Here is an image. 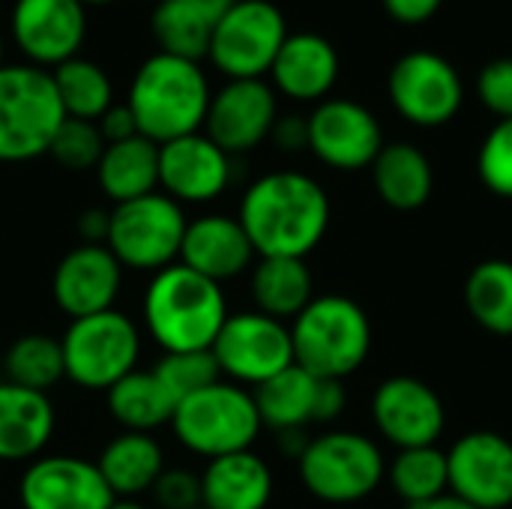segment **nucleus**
I'll use <instances>...</instances> for the list:
<instances>
[{"instance_id":"3c124183","label":"nucleus","mask_w":512,"mask_h":509,"mask_svg":"<svg viewBox=\"0 0 512 509\" xmlns=\"http://www.w3.org/2000/svg\"><path fill=\"white\" fill-rule=\"evenodd\" d=\"M3 51H6V45H3V33H0V66H3Z\"/></svg>"},{"instance_id":"ea45409f","label":"nucleus","mask_w":512,"mask_h":509,"mask_svg":"<svg viewBox=\"0 0 512 509\" xmlns=\"http://www.w3.org/2000/svg\"><path fill=\"white\" fill-rule=\"evenodd\" d=\"M150 492L162 509L201 507V477L186 468H165Z\"/></svg>"},{"instance_id":"a878e982","label":"nucleus","mask_w":512,"mask_h":509,"mask_svg":"<svg viewBox=\"0 0 512 509\" xmlns=\"http://www.w3.org/2000/svg\"><path fill=\"white\" fill-rule=\"evenodd\" d=\"M372 180L378 198L402 213L420 210L435 189V171L429 156L408 141L381 147V153L372 162Z\"/></svg>"},{"instance_id":"c85d7f7f","label":"nucleus","mask_w":512,"mask_h":509,"mask_svg":"<svg viewBox=\"0 0 512 509\" xmlns=\"http://www.w3.org/2000/svg\"><path fill=\"white\" fill-rule=\"evenodd\" d=\"M108 414L114 423L123 426V432H141L150 435L162 426H171L177 402L168 393V387L156 378V372H129L120 378L108 393Z\"/></svg>"},{"instance_id":"79ce46f5","label":"nucleus","mask_w":512,"mask_h":509,"mask_svg":"<svg viewBox=\"0 0 512 509\" xmlns=\"http://www.w3.org/2000/svg\"><path fill=\"white\" fill-rule=\"evenodd\" d=\"M348 405V393L342 381L318 378V393H315V423H333L342 417Z\"/></svg>"},{"instance_id":"09e8293b","label":"nucleus","mask_w":512,"mask_h":509,"mask_svg":"<svg viewBox=\"0 0 512 509\" xmlns=\"http://www.w3.org/2000/svg\"><path fill=\"white\" fill-rule=\"evenodd\" d=\"M108 509H144L138 501H114Z\"/></svg>"},{"instance_id":"58836bf2","label":"nucleus","mask_w":512,"mask_h":509,"mask_svg":"<svg viewBox=\"0 0 512 509\" xmlns=\"http://www.w3.org/2000/svg\"><path fill=\"white\" fill-rule=\"evenodd\" d=\"M477 96L492 114L512 120V57H501L483 66L477 78Z\"/></svg>"},{"instance_id":"5701e85b","label":"nucleus","mask_w":512,"mask_h":509,"mask_svg":"<svg viewBox=\"0 0 512 509\" xmlns=\"http://www.w3.org/2000/svg\"><path fill=\"white\" fill-rule=\"evenodd\" d=\"M54 405L48 393L0 384V462H33L54 435Z\"/></svg>"},{"instance_id":"dca6fc26","label":"nucleus","mask_w":512,"mask_h":509,"mask_svg":"<svg viewBox=\"0 0 512 509\" xmlns=\"http://www.w3.org/2000/svg\"><path fill=\"white\" fill-rule=\"evenodd\" d=\"M279 120L276 90L264 78L225 81L213 96L204 117V135L228 156L249 153L264 144Z\"/></svg>"},{"instance_id":"a211bd4d","label":"nucleus","mask_w":512,"mask_h":509,"mask_svg":"<svg viewBox=\"0 0 512 509\" xmlns=\"http://www.w3.org/2000/svg\"><path fill=\"white\" fill-rule=\"evenodd\" d=\"M21 509H108L117 498L96 462L81 456H39L18 483Z\"/></svg>"},{"instance_id":"6ab92c4d","label":"nucleus","mask_w":512,"mask_h":509,"mask_svg":"<svg viewBox=\"0 0 512 509\" xmlns=\"http://www.w3.org/2000/svg\"><path fill=\"white\" fill-rule=\"evenodd\" d=\"M231 174V156L204 132L159 144V189L180 207L216 201Z\"/></svg>"},{"instance_id":"4be33fe9","label":"nucleus","mask_w":512,"mask_h":509,"mask_svg":"<svg viewBox=\"0 0 512 509\" xmlns=\"http://www.w3.org/2000/svg\"><path fill=\"white\" fill-rule=\"evenodd\" d=\"M273 87L297 102H321L339 78V54L318 33H288L273 66Z\"/></svg>"},{"instance_id":"6e6552de","label":"nucleus","mask_w":512,"mask_h":509,"mask_svg":"<svg viewBox=\"0 0 512 509\" xmlns=\"http://www.w3.org/2000/svg\"><path fill=\"white\" fill-rule=\"evenodd\" d=\"M303 486L324 504H357L387 480L381 447L360 432H327L297 459Z\"/></svg>"},{"instance_id":"603ef678","label":"nucleus","mask_w":512,"mask_h":509,"mask_svg":"<svg viewBox=\"0 0 512 509\" xmlns=\"http://www.w3.org/2000/svg\"><path fill=\"white\" fill-rule=\"evenodd\" d=\"M198 509H204V507H198Z\"/></svg>"},{"instance_id":"a18cd8bd","label":"nucleus","mask_w":512,"mask_h":509,"mask_svg":"<svg viewBox=\"0 0 512 509\" xmlns=\"http://www.w3.org/2000/svg\"><path fill=\"white\" fill-rule=\"evenodd\" d=\"M78 234L84 243H99L105 246V237H108V210H84L81 219H78Z\"/></svg>"},{"instance_id":"f3484780","label":"nucleus","mask_w":512,"mask_h":509,"mask_svg":"<svg viewBox=\"0 0 512 509\" xmlns=\"http://www.w3.org/2000/svg\"><path fill=\"white\" fill-rule=\"evenodd\" d=\"M309 150L336 171L372 168L384 147L378 117L351 99H324L306 117Z\"/></svg>"},{"instance_id":"9d476101","label":"nucleus","mask_w":512,"mask_h":509,"mask_svg":"<svg viewBox=\"0 0 512 509\" xmlns=\"http://www.w3.org/2000/svg\"><path fill=\"white\" fill-rule=\"evenodd\" d=\"M288 39V24L270 0H237L213 27L207 60L228 78H264Z\"/></svg>"},{"instance_id":"de8ad7c7","label":"nucleus","mask_w":512,"mask_h":509,"mask_svg":"<svg viewBox=\"0 0 512 509\" xmlns=\"http://www.w3.org/2000/svg\"><path fill=\"white\" fill-rule=\"evenodd\" d=\"M408 509H477V507L447 492V495H441V498H435V501H429V504H423V507H408Z\"/></svg>"},{"instance_id":"8fccbe9b","label":"nucleus","mask_w":512,"mask_h":509,"mask_svg":"<svg viewBox=\"0 0 512 509\" xmlns=\"http://www.w3.org/2000/svg\"><path fill=\"white\" fill-rule=\"evenodd\" d=\"M84 6H108V3H117V0H81Z\"/></svg>"},{"instance_id":"aec40b11","label":"nucleus","mask_w":512,"mask_h":509,"mask_svg":"<svg viewBox=\"0 0 512 509\" xmlns=\"http://www.w3.org/2000/svg\"><path fill=\"white\" fill-rule=\"evenodd\" d=\"M120 285L123 267L108 252V246L81 243L60 258L51 279V294L57 309L69 315V321H75L114 309Z\"/></svg>"},{"instance_id":"1a4fd4ad","label":"nucleus","mask_w":512,"mask_h":509,"mask_svg":"<svg viewBox=\"0 0 512 509\" xmlns=\"http://www.w3.org/2000/svg\"><path fill=\"white\" fill-rule=\"evenodd\" d=\"M66 378L81 390H111L135 372L141 357V333L135 321L117 309L75 318L60 336Z\"/></svg>"},{"instance_id":"f03ea898","label":"nucleus","mask_w":512,"mask_h":509,"mask_svg":"<svg viewBox=\"0 0 512 509\" xmlns=\"http://www.w3.org/2000/svg\"><path fill=\"white\" fill-rule=\"evenodd\" d=\"M141 309L147 336L165 354L210 351L231 315L222 285L180 261L153 273Z\"/></svg>"},{"instance_id":"ddd939ff","label":"nucleus","mask_w":512,"mask_h":509,"mask_svg":"<svg viewBox=\"0 0 512 509\" xmlns=\"http://www.w3.org/2000/svg\"><path fill=\"white\" fill-rule=\"evenodd\" d=\"M87 36V6L81 0H15L9 39L30 66L54 69L78 57Z\"/></svg>"},{"instance_id":"7ed1b4c3","label":"nucleus","mask_w":512,"mask_h":509,"mask_svg":"<svg viewBox=\"0 0 512 509\" xmlns=\"http://www.w3.org/2000/svg\"><path fill=\"white\" fill-rule=\"evenodd\" d=\"M210 96L213 90L201 63L156 51L132 75L126 105L144 138L168 144L204 129Z\"/></svg>"},{"instance_id":"f257e3e1","label":"nucleus","mask_w":512,"mask_h":509,"mask_svg":"<svg viewBox=\"0 0 512 509\" xmlns=\"http://www.w3.org/2000/svg\"><path fill=\"white\" fill-rule=\"evenodd\" d=\"M258 258H306L330 228V198L318 180L300 171L258 177L237 213Z\"/></svg>"},{"instance_id":"cd10ccee","label":"nucleus","mask_w":512,"mask_h":509,"mask_svg":"<svg viewBox=\"0 0 512 509\" xmlns=\"http://www.w3.org/2000/svg\"><path fill=\"white\" fill-rule=\"evenodd\" d=\"M99 189L114 201H135L159 189V144L144 135L105 144V153L96 165Z\"/></svg>"},{"instance_id":"c03bdc74","label":"nucleus","mask_w":512,"mask_h":509,"mask_svg":"<svg viewBox=\"0 0 512 509\" xmlns=\"http://www.w3.org/2000/svg\"><path fill=\"white\" fill-rule=\"evenodd\" d=\"M270 138L282 147V150H303L309 147V126L306 117H279Z\"/></svg>"},{"instance_id":"72a5a7b5","label":"nucleus","mask_w":512,"mask_h":509,"mask_svg":"<svg viewBox=\"0 0 512 509\" xmlns=\"http://www.w3.org/2000/svg\"><path fill=\"white\" fill-rule=\"evenodd\" d=\"M213 21L186 6L183 0H159L150 15V30L162 54L201 63L210 51Z\"/></svg>"},{"instance_id":"20e7f679","label":"nucleus","mask_w":512,"mask_h":509,"mask_svg":"<svg viewBox=\"0 0 512 509\" xmlns=\"http://www.w3.org/2000/svg\"><path fill=\"white\" fill-rule=\"evenodd\" d=\"M291 345L300 369L315 378L345 381L372 354V321L357 300L324 294L291 321Z\"/></svg>"},{"instance_id":"37998d69","label":"nucleus","mask_w":512,"mask_h":509,"mask_svg":"<svg viewBox=\"0 0 512 509\" xmlns=\"http://www.w3.org/2000/svg\"><path fill=\"white\" fill-rule=\"evenodd\" d=\"M441 3L444 0H384V9L402 24H423L441 9Z\"/></svg>"},{"instance_id":"2f4dec72","label":"nucleus","mask_w":512,"mask_h":509,"mask_svg":"<svg viewBox=\"0 0 512 509\" xmlns=\"http://www.w3.org/2000/svg\"><path fill=\"white\" fill-rule=\"evenodd\" d=\"M51 78H54L57 99H60L66 117L96 123L114 105V84H111L108 72L81 54L54 66Z\"/></svg>"},{"instance_id":"4c0bfd02","label":"nucleus","mask_w":512,"mask_h":509,"mask_svg":"<svg viewBox=\"0 0 512 509\" xmlns=\"http://www.w3.org/2000/svg\"><path fill=\"white\" fill-rule=\"evenodd\" d=\"M477 174L492 195L512 198V120H498V126L483 138Z\"/></svg>"},{"instance_id":"393cba45","label":"nucleus","mask_w":512,"mask_h":509,"mask_svg":"<svg viewBox=\"0 0 512 509\" xmlns=\"http://www.w3.org/2000/svg\"><path fill=\"white\" fill-rule=\"evenodd\" d=\"M96 468L117 501H135L138 495L150 492L162 477L165 453L153 435L123 432L105 444L102 456L96 459Z\"/></svg>"},{"instance_id":"39448f33","label":"nucleus","mask_w":512,"mask_h":509,"mask_svg":"<svg viewBox=\"0 0 512 509\" xmlns=\"http://www.w3.org/2000/svg\"><path fill=\"white\" fill-rule=\"evenodd\" d=\"M66 120L48 69L30 63L0 66V162H30L48 153Z\"/></svg>"},{"instance_id":"c9c22d12","label":"nucleus","mask_w":512,"mask_h":509,"mask_svg":"<svg viewBox=\"0 0 512 509\" xmlns=\"http://www.w3.org/2000/svg\"><path fill=\"white\" fill-rule=\"evenodd\" d=\"M156 378L168 387L174 402L180 405L198 390H207L219 381V366L213 351H177V354H162V360L153 366Z\"/></svg>"},{"instance_id":"a19ab883","label":"nucleus","mask_w":512,"mask_h":509,"mask_svg":"<svg viewBox=\"0 0 512 509\" xmlns=\"http://www.w3.org/2000/svg\"><path fill=\"white\" fill-rule=\"evenodd\" d=\"M96 126H99L105 144H117V141H126V138L141 135V132H138V123H135V117H132V111H129L126 102H120V105L114 102V105L96 120Z\"/></svg>"},{"instance_id":"f704fd0d","label":"nucleus","mask_w":512,"mask_h":509,"mask_svg":"<svg viewBox=\"0 0 512 509\" xmlns=\"http://www.w3.org/2000/svg\"><path fill=\"white\" fill-rule=\"evenodd\" d=\"M3 369H6L9 384L27 387L36 393H48L57 381L66 378L60 339L45 336V333H27V336L15 339L6 351Z\"/></svg>"},{"instance_id":"49530a36","label":"nucleus","mask_w":512,"mask_h":509,"mask_svg":"<svg viewBox=\"0 0 512 509\" xmlns=\"http://www.w3.org/2000/svg\"><path fill=\"white\" fill-rule=\"evenodd\" d=\"M183 3H186V6H192L195 12H201L204 18H210V21L216 24V21L231 9L237 0H183Z\"/></svg>"},{"instance_id":"bb28decb","label":"nucleus","mask_w":512,"mask_h":509,"mask_svg":"<svg viewBox=\"0 0 512 509\" xmlns=\"http://www.w3.org/2000/svg\"><path fill=\"white\" fill-rule=\"evenodd\" d=\"M249 291L261 315L294 321L315 300V279L306 258H258Z\"/></svg>"},{"instance_id":"f8f14e48","label":"nucleus","mask_w":512,"mask_h":509,"mask_svg":"<svg viewBox=\"0 0 512 509\" xmlns=\"http://www.w3.org/2000/svg\"><path fill=\"white\" fill-rule=\"evenodd\" d=\"M390 99L396 111L423 129L450 123L465 99L456 66L435 51H411L390 69Z\"/></svg>"},{"instance_id":"7c9ffc66","label":"nucleus","mask_w":512,"mask_h":509,"mask_svg":"<svg viewBox=\"0 0 512 509\" xmlns=\"http://www.w3.org/2000/svg\"><path fill=\"white\" fill-rule=\"evenodd\" d=\"M465 306L486 333L512 336V261H480L465 279Z\"/></svg>"},{"instance_id":"c756f323","label":"nucleus","mask_w":512,"mask_h":509,"mask_svg":"<svg viewBox=\"0 0 512 509\" xmlns=\"http://www.w3.org/2000/svg\"><path fill=\"white\" fill-rule=\"evenodd\" d=\"M315 393L318 378L300 369L297 363L255 387V405L261 414V423L273 432H294L315 423Z\"/></svg>"},{"instance_id":"9b49d317","label":"nucleus","mask_w":512,"mask_h":509,"mask_svg":"<svg viewBox=\"0 0 512 509\" xmlns=\"http://www.w3.org/2000/svg\"><path fill=\"white\" fill-rule=\"evenodd\" d=\"M210 351L222 375L249 387H261L282 369L294 366L291 327L258 309L228 315Z\"/></svg>"},{"instance_id":"e433bc0d","label":"nucleus","mask_w":512,"mask_h":509,"mask_svg":"<svg viewBox=\"0 0 512 509\" xmlns=\"http://www.w3.org/2000/svg\"><path fill=\"white\" fill-rule=\"evenodd\" d=\"M48 153L54 156L57 165H63L69 171H90L99 165V159L105 153V138L96 123L66 117L60 123V129L54 132Z\"/></svg>"},{"instance_id":"0eeeda50","label":"nucleus","mask_w":512,"mask_h":509,"mask_svg":"<svg viewBox=\"0 0 512 509\" xmlns=\"http://www.w3.org/2000/svg\"><path fill=\"white\" fill-rule=\"evenodd\" d=\"M186 225L189 219L177 201L165 192H150L108 210L105 246L123 270L159 273L177 264Z\"/></svg>"},{"instance_id":"412c9836","label":"nucleus","mask_w":512,"mask_h":509,"mask_svg":"<svg viewBox=\"0 0 512 509\" xmlns=\"http://www.w3.org/2000/svg\"><path fill=\"white\" fill-rule=\"evenodd\" d=\"M255 258L258 255L252 249L240 219L222 216V213H207L186 225L177 261L222 285L225 279L246 273Z\"/></svg>"},{"instance_id":"2eb2a0df","label":"nucleus","mask_w":512,"mask_h":509,"mask_svg":"<svg viewBox=\"0 0 512 509\" xmlns=\"http://www.w3.org/2000/svg\"><path fill=\"white\" fill-rule=\"evenodd\" d=\"M372 420L396 450L435 447L447 429L444 399L414 375H393L372 396Z\"/></svg>"},{"instance_id":"423d86ee","label":"nucleus","mask_w":512,"mask_h":509,"mask_svg":"<svg viewBox=\"0 0 512 509\" xmlns=\"http://www.w3.org/2000/svg\"><path fill=\"white\" fill-rule=\"evenodd\" d=\"M171 429L189 453L219 459L252 450L264 423L249 390L216 381L213 387L198 390L177 405Z\"/></svg>"},{"instance_id":"473e14b6","label":"nucleus","mask_w":512,"mask_h":509,"mask_svg":"<svg viewBox=\"0 0 512 509\" xmlns=\"http://www.w3.org/2000/svg\"><path fill=\"white\" fill-rule=\"evenodd\" d=\"M387 483L405 507H423L450 492L447 453L438 444L399 450V456L387 465Z\"/></svg>"},{"instance_id":"b1692460","label":"nucleus","mask_w":512,"mask_h":509,"mask_svg":"<svg viewBox=\"0 0 512 509\" xmlns=\"http://www.w3.org/2000/svg\"><path fill=\"white\" fill-rule=\"evenodd\" d=\"M273 498V471L252 450L210 459L201 474L204 509H267Z\"/></svg>"},{"instance_id":"4468645a","label":"nucleus","mask_w":512,"mask_h":509,"mask_svg":"<svg viewBox=\"0 0 512 509\" xmlns=\"http://www.w3.org/2000/svg\"><path fill=\"white\" fill-rule=\"evenodd\" d=\"M450 495L477 509L512 507V441L501 432L477 429L447 450Z\"/></svg>"}]
</instances>
